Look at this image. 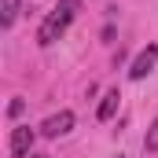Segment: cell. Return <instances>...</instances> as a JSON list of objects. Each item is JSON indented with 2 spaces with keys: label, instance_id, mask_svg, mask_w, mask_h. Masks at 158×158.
<instances>
[{
  "label": "cell",
  "instance_id": "obj_4",
  "mask_svg": "<svg viewBox=\"0 0 158 158\" xmlns=\"http://www.w3.org/2000/svg\"><path fill=\"white\" fill-rule=\"evenodd\" d=\"M70 129H74V110H59V114H52V118L40 125V136L55 140V136H66Z\"/></svg>",
  "mask_w": 158,
  "mask_h": 158
},
{
  "label": "cell",
  "instance_id": "obj_1",
  "mask_svg": "<svg viewBox=\"0 0 158 158\" xmlns=\"http://www.w3.org/2000/svg\"><path fill=\"white\" fill-rule=\"evenodd\" d=\"M81 11V0H59L48 15H44V22H40L37 30V44L40 48H48V44H55V40L66 33V26L74 22V15Z\"/></svg>",
  "mask_w": 158,
  "mask_h": 158
},
{
  "label": "cell",
  "instance_id": "obj_7",
  "mask_svg": "<svg viewBox=\"0 0 158 158\" xmlns=\"http://www.w3.org/2000/svg\"><path fill=\"white\" fill-rule=\"evenodd\" d=\"M143 151H147V155H158V118L151 121V129H147V136H143Z\"/></svg>",
  "mask_w": 158,
  "mask_h": 158
},
{
  "label": "cell",
  "instance_id": "obj_9",
  "mask_svg": "<svg viewBox=\"0 0 158 158\" xmlns=\"http://www.w3.org/2000/svg\"><path fill=\"white\" fill-rule=\"evenodd\" d=\"M30 158H48V155H30Z\"/></svg>",
  "mask_w": 158,
  "mask_h": 158
},
{
  "label": "cell",
  "instance_id": "obj_5",
  "mask_svg": "<svg viewBox=\"0 0 158 158\" xmlns=\"http://www.w3.org/2000/svg\"><path fill=\"white\" fill-rule=\"evenodd\" d=\"M118 99H121L118 88H114V92H107V96H103V103H99V110H96V118H99V121H110V118H114V110H118Z\"/></svg>",
  "mask_w": 158,
  "mask_h": 158
},
{
  "label": "cell",
  "instance_id": "obj_8",
  "mask_svg": "<svg viewBox=\"0 0 158 158\" xmlns=\"http://www.w3.org/2000/svg\"><path fill=\"white\" fill-rule=\"evenodd\" d=\"M22 110H26V103H22V99H11V107H7V114H11V118H19Z\"/></svg>",
  "mask_w": 158,
  "mask_h": 158
},
{
  "label": "cell",
  "instance_id": "obj_3",
  "mask_svg": "<svg viewBox=\"0 0 158 158\" xmlns=\"http://www.w3.org/2000/svg\"><path fill=\"white\" fill-rule=\"evenodd\" d=\"M30 147H33V129H30V125L11 129V140H7V151H11V158H30Z\"/></svg>",
  "mask_w": 158,
  "mask_h": 158
},
{
  "label": "cell",
  "instance_id": "obj_2",
  "mask_svg": "<svg viewBox=\"0 0 158 158\" xmlns=\"http://www.w3.org/2000/svg\"><path fill=\"white\" fill-rule=\"evenodd\" d=\"M155 63H158V44H147L136 59H132V66H129V77L132 81H143L151 70H155Z\"/></svg>",
  "mask_w": 158,
  "mask_h": 158
},
{
  "label": "cell",
  "instance_id": "obj_6",
  "mask_svg": "<svg viewBox=\"0 0 158 158\" xmlns=\"http://www.w3.org/2000/svg\"><path fill=\"white\" fill-rule=\"evenodd\" d=\"M15 19H19V0H0V26L7 30Z\"/></svg>",
  "mask_w": 158,
  "mask_h": 158
}]
</instances>
